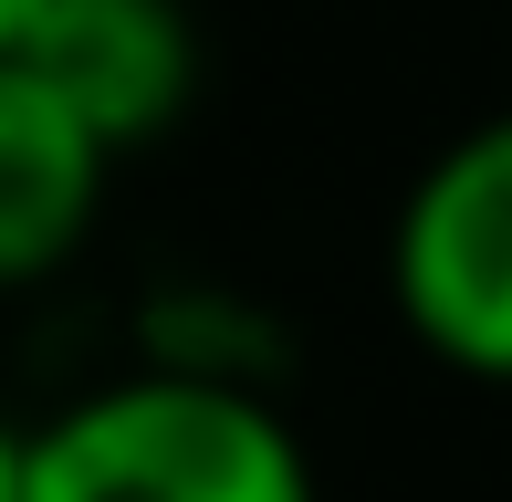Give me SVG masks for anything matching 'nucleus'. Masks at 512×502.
Here are the masks:
<instances>
[{"instance_id": "nucleus-4", "label": "nucleus", "mask_w": 512, "mask_h": 502, "mask_svg": "<svg viewBox=\"0 0 512 502\" xmlns=\"http://www.w3.org/2000/svg\"><path fill=\"white\" fill-rule=\"evenodd\" d=\"M105 189L115 157L84 136V116L21 53H0V293L74 272L105 220Z\"/></svg>"}, {"instance_id": "nucleus-2", "label": "nucleus", "mask_w": 512, "mask_h": 502, "mask_svg": "<svg viewBox=\"0 0 512 502\" xmlns=\"http://www.w3.org/2000/svg\"><path fill=\"white\" fill-rule=\"evenodd\" d=\"M387 304L450 377H512V136L471 126L387 220Z\"/></svg>"}, {"instance_id": "nucleus-1", "label": "nucleus", "mask_w": 512, "mask_h": 502, "mask_svg": "<svg viewBox=\"0 0 512 502\" xmlns=\"http://www.w3.org/2000/svg\"><path fill=\"white\" fill-rule=\"evenodd\" d=\"M21 502H324L293 419L230 367L105 377L21 429Z\"/></svg>"}, {"instance_id": "nucleus-3", "label": "nucleus", "mask_w": 512, "mask_h": 502, "mask_svg": "<svg viewBox=\"0 0 512 502\" xmlns=\"http://www.w3.org/2000/svg\"><path fill=\"white\" fill-rule=\"evenodd\" d=\"M11 53L84 116L105 157L157 147L199 95V32L178 0H42Z\"/></svg>"}, {"instance_id": "nucleus-5", "label": "nucleus", "mask_w": 512, "mask_h": 502, "mask_svg": "<svg viewBox=\"0 0 512 502\" xmlns=\"http://www.w3.org/2000/svg\"><path fill=\"white\" fill-rule=\"evenodd\" d=\"M0 502H21V419H0Z\"/></svg>"}, {"instance_id": "nucleus-6", "label": "nucleus", "mask_w": 512, "mask_h": 502, "mask_svg": "<svg viewBox=\"0 0 512 502\" xmlns=\"http://www.w3.org/2000/svg\"><path fill=\"white\" fill-rule=\"evenodd\" d=\"M32 11H42V0H0V53L21 42V21H32Z\"/></svg>"}]
</instances>
